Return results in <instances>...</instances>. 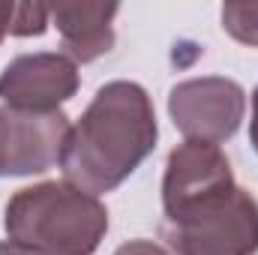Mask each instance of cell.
I'll use <instances>...</instances> for the list:
<instances>
[{"instance_id": "8fae6325", "label": "cell", "mask_w": 258, "mask_h": 255, "mask_svg": "<svg viewBox=\"0 0 258 255\" xmlns=\"http://www.w3.org/2000/svg\"><path fill=\"white\" fill-rule=\"evenodd\" d=\"M114 255H168V252L159 243H153V240H129Z\"/></svg>"}, {"instance_id": "30bf717a", "label": "cell", "mask_w": 258, "mask_h": 255, "mask_svg": "<svg viewBox=\"0 0 258 255\" xmlns=\"http://www.w3.org/2000/svg\"><path fill=\"white\" fill-rule=\"evenodd\" d=\"M51 18V6L45 3H15L12 18H9V33L12 36H42Z\"/></svg>"}, {"instance_id": "3957f363", "label": "cell", "mask_w": 258, "mask_h": 255, "mask_svg": "<svg viewBox=\"0 0 258 255\" xmlns=\"http://www.w3.org/2000/svg\"><path fill=\"white\" fill-rule=\"evenodd\" d=\"M168 114L186 141L219 144L240 126L246 114V93L237 81L222 75L189 78L171 87Z\"/></svg>"}, {"instance_id": "52a82bcc", "label": "cell", "mask_w": 258, "mask_h": 255, "mask_svg": "<svg viewBox=\"0 0 258 255\" xmlns=\"http://www.w3.org/2000/svg\"><path fill=\"white\" fill-rule=\"evenodd\" d=\"M78 90L75 60L57 51L21 54L0 72V99L18 111L48 114Z\"/></svg>"}, {"instance_id": "8992f818", "label": "cell", "mask_w": 258, "mask_h": 255, "mask_svg": "<svg viewBox=\"0 0 258 255\" xmlns=\"http://www.w3.org/2000/svg\"><path fill=\"white\" fill-rule=\"evenodd\" d=\"M237 186L231 165L219 144L207 141H183L168 153L165 177H162V207L165 219H174L177 213L189 210L195 204L225 195Z\"/></svg>"}, {"instance_id": "ba28073f", "label": "cell", "mask_w": 258, "mask_h": 255, "mask_svg": "<svg viewBox=\"0 0 258 255\" xmlns=\"http://www.w3.org/2000/svg\"><path fill=\"white\" fill-rule=\"evenodd\" d=\"M114 15H117V3H54L51 6V18L60 30L63 48L72 60H81V63H90L111 51Z\"/></svg>"}, {"instance_id": "6da1fadb", "label": "cell", "mask_w": 258, "mask_h": 255, "mask_svg": "<svg viewBox=\"0 0 258 255\" xmlns=\"http://www.w3.org/2000/svg\"><path fill=\"white\" fill-rule=\"evenodd\" d=\"M156 111L135 81H111L96 90L63 147L66 183L90 195L117 189L156 147Z\"/></svg>"}, {"instance_id": "5b68a950", "label": "cell", "mask_w": 258, "mask_h": 255, "mask_svg": "<svg viewBox=\"0 0 258 255\" xmlns=\"http://www.w3.org/2000/svg\"><path fill=\"white\" fill-rule=\"evenodd\" d=\"M165 240L177 255H255L258 201L237 186L216 213L186 225H165Z\"/></svg>"}, {"instance_id": "7a4b0ae2", "label": "cell", "mask_w": 258, "mask_h": 255, "mask_svg": "<svg viewBox=\"0 0 258 255\" xmlns=\"http://www.w3.org/2000/svg\"><path fill=\"white\" fill-rule=\"evenodd\" d=\"M3 225L12 240L42 255H93L108 231V210L72 183L45 180L9 198Z\"/></svg>"}, {"instance_id": "7c38bea8", "label": "cell", "mask_w": 258, "mask_h": 255, "mask_svg": "<svg viewBox=\"0 0 258 255\" xmlns=\"http://www.w3.org/2000/svg\"><path fill=\"white\" fill-rule=\"evenodd\" d=\"M0 255H42V252H36V249L24 246L18 240H0Z\"/></svg>"}, {"instance_id": "4fadbf2b", "label": "cell", "mask_w": 258, "mask_h": 255, "mask_svg": "<svg viewBox=\"0 0 258 255\" xmlns=\"http://www.w3.org/2000/svg\"><path fill=\"white\" fill-rule=\"evenodd\" d=\"M249 141H252V147H255V153H258V87H255V93H252V120H249Z\"/></svg>"}, {"instance_id": "5bb4252c", "label": "cell", "mask_w": 258, "mask_h": 255, "mask_svg": "<svg viewBox=\"0 0 258 255\" xmlns=\"http://www.w3.org/2000/svg\"><path fill=\"white\" fill-rule=\"evenodd\" d=\"M12 6L15 3H0V39L9 33V18H12Z\"/></svg>"}, {"instance_id": "277c9868", "label": "cell", "mask_w": 258, "mask_h": 255, "mask_svg": "<svg viewBox=\"0 0 258 255\" xmlns=\"http://www.w3.org/2000/svg\"><path fill=\"white\" fill-rule=\"evenodd\" d=\"M69 117L63 111H18L0 108V177L42 174L63 159L69 138Z\"/></svg>"}, {"instance_id": "9c48e42d", "label": "cell", "mask_w": 258, "mask_h": 255, "mask_svg": "<svg viewBox=\"0 0 258 255\" xmlns=\"http://www.w3.org/2000/svg\"><path fill=\"white\" fill-rule=\"evenodd\" d=\"M222 27L243 45L258 48V3H225Z\"/></svg>"}]
</instances>
